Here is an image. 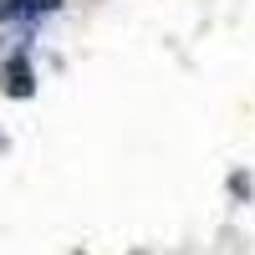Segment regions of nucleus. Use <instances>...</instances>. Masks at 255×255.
I'll return each instance as SVG.
<instances>
[{
  "instance_id": "obj_2",
  "label": "nucleus",
  "mask_w": 255,
  "mask_h": 255,
  "mask_svg": "<svg viewBox=\"0 0 255 255\" xmlns=\"http://www.w3.org/2000/svg\"><path fill=\"white\" fill-rule=\"evenodd\" d=\"M15 15H26V0H0V20H15Z\"/></svg>"
},
{
  "instance_id": "obj_1",
  "label": "nucleus",
  "mask_w": 255,
  "mask_h": 255,
  "mask_svg": "<svg viewBox=\"0 0 255 255\" xmlns=\"http://www.w3.org/2000/svg\"><path fill=\"white\" fill-rule=\"evenodd\" d=\"M5 92L10 97H31V61L26 56H15L10 67H5Z\"/></svg>"
}]
</instances>
